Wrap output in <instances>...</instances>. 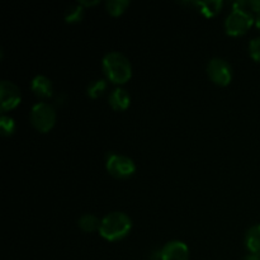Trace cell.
Here are the masks:
<instances>
[{"label":"cell","mask_w":260,"mask_h":260,"mask_svg":"<svg viewBox=\"0 0 260 260\" xmlns=\"http://www.w3.org/2000/svg\"><path fill=\"white\" fill-rule=\"evenodd\" d=\"M129 5L128 0H108L106 3L107 12L109 13L113 17H118L121 15L124 10L127 9V7Z\"/></svg>","instance_id":"14"},{"label":"cell","mask_w":260,"mask_h":260,"mask_svg":"<svg viewBox=\"0 0 260 260\" xmlns=\"http://www.w3.org/2000/svg\"><path fill=\"white\" fill-rule=\"evenodd\" d=\"M207 74L213 83L221 86L229 85L233 79L230 65L220 57L211 58L207 65Z\"/></svg>","instance_id":"6"},{"label":"cell","mask_w":260,"mask_h":260,"mask_svg":"<svg viewBox=\"0 0 260 260\" xmlns=\"http://www.w3.org/2000/svg\"><path fill=\"white\" fill-rule=\"evenodd\" d=\"M255 25L260 29V14H258V17L255 18Z\"/></svg>","instance_id":"22"},{"label":"cell","mask_w":260,"mask_h":260,"mask_svg":"<svg viewBox=\"0 0 260 260\" xmlns=\"http://www.w3.org/2000/svg\"><path fill=\"white\" fill-rule=\"evenodd\" d=\"M79 4H81L83 7L84 5H85V7H90V5L98 4V0H94V2H85V0H80V2H79Z\"/></svg>","instance_id":"21"},{"label":"cell","mask_w":260,"mask_h":260,"mask_svg":"<svg viewBox=\"0 0 260 260\" xmlns=\"http://www.w3.org/2000/svg\"><path fill=\"white\" fill-rule=\"evenodd\" d=\"M107 89V81L103 80V79H98V80L93 81V83L89 84L88 86V95L90 96V98H99V96L102 95V94L106 91Z\"/></svg>","instance_id":"16"},{"label":"cell","mask_w":260,"mask_h":260,"mask_svg":"<svg viewBox=\"0 0 260 260\" xmlns=\"http://www.w3.org/2000/svg\"><path fill=\"white\" fill-rule=\"evenodd\" d=\"M161 260H188L189 249L187 244L179 240H173L165 244L161 249Z\"/></svg>","instance_id":"8"},{"label":"cell","mask_w":260,"mask_h":260,"mask_svg":"<svg viewBox=\"0 0 260 260\" xmlns=\"http://www.w3.org/2000/svg\"><path fill=\"white\" fill-rule=\"evenodd\" d=\"M249 53L251 58L260 62V37L253 38L249 43Z\"/></svg>","instance_id":"18"},{"label":"cell","mask_w":260,"mask_h":260,"mask_svg":"<svg viewBox=\"0 0 260 260\" xmlns=\"http://www.w3.org/2000/svg\"><path fill=\"white\" fill-rule=\"evenodd\" d=\"M245 245L250 253H260V225L249 229L245 235Z\"/></svg>","instance_id":"12"},{"label":"cell","mask_w":260,"mask_h":260,"mask_svg":"<svg viewBox=\"0 0 260 260\" xmlns=\"http://www.w3.org/2000/svg\"><path fill=\"white\" fill-rule=\"evenodd\" d=\"M249 12H255L260 14V0H248Z\"/></svg>","instance_id":"19"},{"label":"cell","mask_w":260,"mask_h":260,"mask_svg":"<svg viewBox=\"0 0 260 260\" xmlns=\"http://www.w3.org/2000/svg\"><path fill=\"white\" fill-rule=\"evenodd\" d=\"M30 123L33 124L36 129L40 132H48L56 122V112L53 106L50 103H45V102H40V103L35 104L30 109L29 113Z\"/></svg>","instance_id":"3"},{"label":"cell","mask_w":260,"mask_h":260,"mask_svg":"<svg viewBox=\"0 0 260 260\" xmlns=\"http://www.w3.org/2000/svg\"><path fill=\"white\" fill-rule=\"evenodd\" d=\"M33 93L40 98H50L52 95V83L45 75H37L33 78L30 84Z\"/></svg>","instance_id":"9"},{"label":"cell","mask_w":260,"mask_h":260,"mask_svg":"<svg viewBox=\"0 0 260 260\" xmlns=\"http://www.w3.org/2000/svg\"><path fill=\"white\" fill-rule=\"evenodd\" d=\"M132 228V221L126 213L111 212L101 221L99 234L108 241H117L123 239Z\"/></svg>","instance_id":"2"},{"label":"cell","mask_w":260,"mask_h":260,"mask_svg":"<svg viewBox=\"0 0 260 260\" xmlns=\"http://www.w3.org/2000/svg\"><path fill=\"white\" fill-rule=\"evenodd\" d=\"M79 228L81 229L85 233H93V231L98 230L101 228V221L95 217L94 215H90V213H86V215H83L78 221Z\"/></svg>","instance_id":"13"},{"label":"cell","mask_w":260,"mask_h":260,"mask_svg":"<svg viewBox=\"0 0 260 260\" xmlns=\"http://www.w3.org/2000/svg\"><path fill=\"white\" fill-rule=\"evenodd\" d=\"M108 102L113 109H116V111H123V109L128 108L129 106V94L124 89L117 88L109 94Z\"/></svg>","instance_id":"10"},{"label":"cell","mask_w":260,"mask_h":260,"mask_svg":"<svg viewBox=\"0 0 260 260\" xmlns=\"http://www.w3.org/2000/svg\"><path fill=\"white\" fill-rule=\"evenodd\" d=\"M83 14H84V8L81 4H74L70 5L68 8L65 13V20L68 23H76L80 22L83 19Z\"/></svg>","instance_id":"15"},{"label":"cell","mask_w":260,"mask_h":260,"mask_svg":"<svg viewBox=\"0 0 260 260\" xmlns=\"http://www.w3.org/2000/svg\"><path fill=\"white\" fill-rule=\"evenodd\" d=\"M20 98H22L20 91L15 84L8 80L2 81L0 84V103H2L3 112L15 108L20 103Z\"/></svg>","instance_id":"7"},{"label":"cell","mask_w":260,"mask_h":260,"mask_svg":"<svg viewBox=\"0 0 260 260\" xmlns=\"http://www.w3.org/2000/svg\"><path fill=\"white\" fill-rule=\"evenodd\" d=\"M244 260H260V253H250L244 258Z\"/></svg>","instance_id":"20"},{"label":"cell","mask_w":260,"mask_h":260,"mask_svg":"<svg viewBox=\"0 0 260 260\" xmlns=\"http://www.w3.org/2000/svg\"><path fill=\"white\" fill-rule=\"evenodd\" d=\"M107 170L111 175L118 179H124V178L131 177L136 170L134 160L129 159L128 156L118 154H109L107 159Z\"/></svg>","instance_id":"5"},{"label":"cell","mask_w":260,"mask_h":260,"mask_svg":"<svg viewBox=\"0 0 260 260\" xmlns=\"http://www.w3.org/2000/svg\"><path fill=\"white\" fill-rule=\"evenodd\" d=\"M254 19L251 12L243 9H233V12L228 15L225 20L226 33L230 36L244 35L251 25L254 24Z\"/></svg>","instance_id":"4"},{"label":"cell","mask_w":260,"mask_h":260,"mask_svg":"<svg viewBox=\"0 0 260 260\" xmlns=\"http://www.w3.org/2000/svg\"><path fill=\"white\" fill-rule=\"evenodd\" d=\"M189 4L198 5L202 14H205L207 18L215 17L220 13L223 3L221 0H206V2H190Z\"/></svg>","instance_id":"11"},{"label":"cell","mask_w":260,"mask_h":260,"mask_svg":"<svg viewBox=\"0 0 260 260\" xmlns=\"http://www.w3.org/2000/svg\"><path fill=\"white\" fill-rule=\"evenodd\" d=\"M103 70L107 78L114 84H124L132 75V68L128 58L121 52L112 51L103 57Z\"/></svg>","instance_id":"1"},{"label":"cell","mask_w":260,"mask_h":260,"mask_svg":"<svg viewBox=\"0 0 260 260\" xmlns=\"http://www.w3.org/2000/svg\"><path fill=\"white\" fill-rule=\"evenodd\" d=\"M0 127H2V132L4 136H10L15 129V122L12 117L2 116L0 118Z\"/></svg>","instance_id":"17"}]
</instances>
